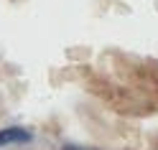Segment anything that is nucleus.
I'll return each mask as SVG.
<instances>
[{
    "instance_id": "obj_1",
    "label": "nucleus",
    "mask_w": 158,
    "mask_h": 150,
    "mask_svg": "<svg viewBox=\"0 0 158 150\" xmlns=\"http://www.w3.org/2000/svg\"><path fill=\"white\" fill-rule=\"evenodd\" d=\"M31 140V135L21 127H8V130H0V145H8V143H26Z\"/></svg>"
}]
</instances>
